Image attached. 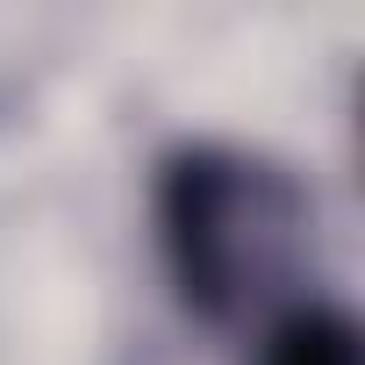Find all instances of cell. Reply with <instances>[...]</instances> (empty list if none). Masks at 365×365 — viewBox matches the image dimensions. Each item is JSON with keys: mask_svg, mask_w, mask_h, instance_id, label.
I'll list each match as a JSON object with an SVG mask.
<instances>
[{"mask_svg": "<svg viewBox=\"0 0 365 365\" xmlns=\"http://www.w3.org/2000/svg\"><path fill=\"white\" fill-rule=\"evenodd\" d=\"M158 244L165 272L201 322H272L308 294H287L308 258V194L294 172L187 143L158 172Z\"/></svg>", "mask_w": 365, "mask_h": 365, "instance_id": "cell-1", "label": "cell"}, {"mask_svg": "<svg viewBox=\"0 0 365 365\" xmlns=\"http://www.w3.org/2000/svg\"><path fill=\"white\" fill-rule=\"evenodd\" d=\"M258 365H365L358 351V322L329 301H294L287 315L265 322V351Z\"/></svg>", "mask_w": 365, "mask_h": 365, "instance_id": "cell-2", "label": "cell"}]
</instances>
